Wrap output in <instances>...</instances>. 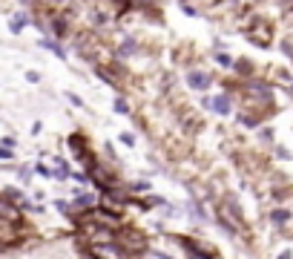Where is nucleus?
I'll return each mask as SVG.
<instances>
[{"mask_svg":"<svg viewBox=\"0 0 293 259\" xmlns=\"http://www.w3.org/2000/svg\"><path fill=\"white\" fill-rule=\"evenodd\" d=\"M0 158H12V153H9V150H3V147H0Z\"/></svg>","mask_w":293,"mask_h":259,"instance_id":"2","label":"nucleus"},{"mask_svg":"<svg viewBox=\"0 0 293 259\" xmlns=\"http://www.w3.org/2000/svg\"><path fill=\"white\" fill-rule=\"evenodd\" d=\"M0 213H3V216H12V219L17 216V213H14L12 208H6V204H0Z\"/></svg>","mask_w":293,"mask_h":259,"instance_id":"1","label":"nucleus"}]
</instances>
